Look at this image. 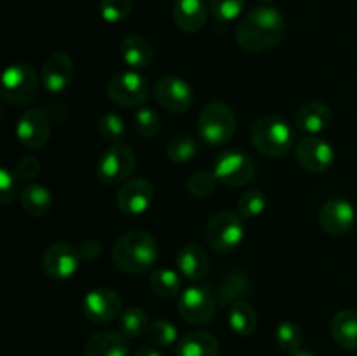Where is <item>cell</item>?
Wrapping results in <instances>:
<instances>
[{
    "label": "cell",
    "mask_w": 357,
    "mask_h": 356,
    "mask_svg": "<svg viewBox=\"0 0 357 356\" xmlns=\"http://www.w3.org/2000/svg\"><path fill=\"white\" fill-rule=\"evenodd\" d=\"M150 290L160 299H173L181 292V279L173 269H157L149 279Z\"/></svg>",
    "instance_id": "83f0119b"
},
{
    "label": "cell",
    "mask_w": 357,
    "mask_h": 356,
    "mask_svg": "<svg viewBox=\"0 0 357 356\" xmlns=\"http://www.w3.org/2000/svg\"><path fill=\"white\" fill-rule=\"evenodd\" d=\"M159 257L157 241L146 230L135 229L122 234L112 248L115 267L129 274H142L153 267Z\"/></svg>",
    "instance_id": "7a4b0ae2"
},
{
    "label": "cell",
    "mask_w": 357,
    "mask_h": 356,
    "mask_svg": "<svg viewBox=\"0 0 357 356\" xmlns=\"http://www.w3.org/2000/svg\"><path fill=\"white\" fill-rule=\"evenodd\" d=\"M258 2H261V3H265V6H267V3H272L274 0H258Z\"/></svg>",
    "instance_id": "f6af8a7d"
},
{
    "label": "cell",
    "mask_w": 357,
    "mask_h": 356,
    "mask_svg": "<svg viewBox=\"0 0 357 356\" xmlns=\"http://www.w3.org/2000/svg\"><path fill=\"white\" fill-rule=\"evenodd\" d=\"M155 199V188L146 178H129L117 192V206L122 213L136 216L145 213Z\"/></svg>",
    "instance_id": "5bb4252c"
},
{
    "label": "cell",
    "mask_w": 357,
    "mask_h": 356,
    "mask_svg": "<svg viewBox=\"0 0 357 356\" xmlns=\"http://www.w3.org/2000/svg\"><path fill=\"white\" fill-rule=\"evenodd\" d=\"M246 0H209V10H211L213 17L223 23L234 21L236 17L241 16Z\"/></svg>",
    "instance_id": "f35d334b"
},
{
    "label": "cell",
    "mask_w": 357,
    "mask_h": 356,
    "mask_svg": "<svg viewBox=\"0 0 357 356\" xmlns=\"http://www.w3.org/2000/svg\"><path fill=\"white\" fill-rule=\"evenodd\" d=\"M289 356H316V355H314V353H310V351H305V349H298V351L291 353Z\"/></svg>",
    "instance_id": "ee69618b"
},
{
    "label": "cell",
    "mask_w": 357,
    "mask_h": 356,
    "mask_svg": "<svg viewBox=\"0 0 357 356\" xmlns=\"http://www.w3.org/2000/svg\"><path fill=\"white\" fill-rule=\"evenodd\" d=\"M80 255L68 243H52L42 253V269L52 279H70L80 265Z\"/></svg>",
    "instance_id": "8fae6325"
},
{
    "label": "cell",
    "mask_w": 357,
    "mask_h": 356,
    "mask_svg": "<svg viewBox=\"0 0 357 356\" xmlns=\"http://www.w3.org/2000/svg\"><path fill=\"white\" fill-rule=\"evenodd\" d=\"M40 80L30 63H14L2 73V98L10 105H26L37 94Z\"/></svg>",
    "instance_id": "5b68a950"
},
{
    "label": "cell",
    "mask_w": 357,
    "mask_h": 356,
    "mask_svg": "<svg viewBox=\"0 0 357 356\" xmlns=\"http://www.w3.org/2000/svg\"><path fill=\"white\" fill-rule=\"evenodd\" d=\"M216 299L206 286L183 290L178 302V313L188 325H208L216 314Z\"/></svg>",
    "instance_id": "30bf717a"
},
{
    "label": "cell",
    "mask_w": 357,
    "mask_h": 356,
    "mask_svg": "<svg viewBox=\"0 0 357 356\" xmlns=\"http://www.w3.org/2000/svg\"><path fill=\"white\" fill-rule=\"evenodd\" d=\"M218 339L204 330L190 332L178 341L176 356H218Z\"/></svg>",
    "instance_id": "cb8c5ba5"
},
{
    "label": "cell",
    "mask_w": 357,
    "mask_h": 356,
    "mask_svg": "<svg viewBox=\"0 0 357 356\" xmlns=\"http://www.w3.org/2000/svg\"><path fill=\"white\" fill-rule=\"evenodd\" d=\"M107 94L121 107H143V103L150 98V84L138 70H126L110 77Z\"/></svg>",
    "instance_id": "52a82bcc"
},
{
    "label": "cell",
    "mask_w": 357,
    "mask_h": 356,
    "mask_svg": "<svg viewBox=\"0 0 357 356\" xmlns=\"http://www.w3.org/2000/svg\"><path fill=\"white\" fill-rule=\"evenodd\" d=\"M216 180L229 187H243L250 184L257 175L255 161L243 150H225L220 154L213 166Z\"/></svg>",
    "instance_id": "9c48e42d"
},
{
    "label": "cell",
    "mask_w": 357,
    "mask_h": 356,
    "mask_svg": "<svg viewBox=\"0 0 357 356\" xmlns=\"http://www.w3.org/2000/svg\"><path fill=\"white\" fill-rule=\"evenodd\" d=\"M258 318L257 311L246 300H237L230 306L229 311V327L230 330L241 337H248L257 330Z\"/></svg>",
    "instance_id": "4316f807"
},
{
    "label": "cell",
    "mask_w": 357,
    "mask_h": 356,
    "mask_svg": "<svg viewBox=\"0 0 357 356\" xmlns=\"http://www.w3.org/2000/svg\"><path fill=\"white\" fill-rule=\"evenodd\" d=\"M16 136L21 145L38 150L51 138V122L42 108H28L16 122Z\"/></svg>",
    "instance_id": "7c38bea8"
},
{
    "label": "cell",
    "mask_w": 357,
    "mask_h": 356,
    "mask_svg": "<svg viewBox=\"0 0 357 356\" xmlns=\"http://www.w3.org/2000/svg\"><path fill=\"white\" fill-rule=\"evenodd\" d=\"M98 131H100L101 138H103L105 142L112 143V145L122 143V140H124L126 136V122L119 114L108 112V114H105L103 117L100 119V122H98Z\"/></svg>",
    "instance_id": "d6a6232c"
},
{
    "label": "cell",
    "mask_w": 357,
    "mask_h": 356,
    "mask_svg": "<svg viewBox=\"0 0 357 356\" xmlns=\"http://www.w3.org/2000/svg\"><path fill=\"white\" fill-rule=\"evenodd\" d=\"M208 10L206 0H176L173 9L174 23L185 34H195L206 24Z\"/></svg>",
    "instance_id": "d6986e66"
},
{
    "label": "cell",
    "mask_w": 357,
    "mask_h": 356,
    "mask_svg": "<svg viewBox=\"0 0 357 356\" xmlns=\"http://www.w3.org/2000/svg\"><path fill=\"white\" fill-rule=\"evenodd\" d=\"M155 98L162 108L173 114H183L194 103V91L187 80L174 75H166L157 80Z\"/></svg>",
    "instance_id": "2e32d148"
},
{
    "label": "cell",
    "mask_w": 357,
    "mask_h": 356,
    "mask_svg": "<svg viewBox=\"0 0 357 356\" xmlns=\"http://www.w3.org/2000/svg\"><path fill=\"white\" fill-rule=\"evenodd\" d=\"M149 337L155 348H169V346L176 344L178 328L167 320H155L153 323H150Z\"/></svg>",
    "instance_id": "d590c367"
},
{
    "label": "cell",
    "mask_w": 357,
    "mask_h": 356,
    "mask_svg": "<svg viewBox=\"0 0 357 356\" xmlns=\"http://www.w3.org/2000/svg\"><path fill=\"white\" fill-rule=\"evenodd\" d=\"M119 327L121 332L129 339L142 337L145 332H149L150 321L149 314L142 307H128L124 313H121V320H119Z\"/></svg>",
    "instance_id": "f546056e"
},
{
    "label": "cell",
    "mask_w": 357,
    "mask_h": 356,
    "mask_svg": "<svg viewBox=\"0 0 357 356\" xmlns=\"http://www.w3.org/2000/svg\"><path fill=\"white\" fill-rule=\"evenodd\" d=\"M77 251H79V255H80V260L93 262V260H96L98 257H100L101 251H103V246H101L100 241L86 239V241H82V243L79 244Z\"/></svg>",
    "instance_id": "b9f144b4"
},
{
    "label": "cell",
    "mask_w": 357,
    "mask_h": 356,
    "mask_svg": "<svg viewBox=\"0 0 357 356\" xmlns=\"http://www.w3.org/2000/svg\"><path fill=\"white\" fill-rule=\"evenodd\" d=\"M86 356H129V344L124 334L112 330L98 332L84 346Z\"/></svg>",
    "instance_id": "44dd1931"
},
{
    "label": "cell",
    "mask_w": 357,
    "mask_h": 356,
    "mask_svg": "<svg viewBox=\"0 0 357 356\" xmlns=\"http://www.w3.org/2000/svg\"><path fill=\"white\" fill-rule=\"evenodd\" d=\"M73 79V61L66 52L56 51L45 59L42 66V84L45 91L52 94H59L72 84Z\"/></svg>",
    "instance_id": "ac0fdd59"
},
{
    "label": "cell",
    "mask_w": 357,
    "mask_h": 356,
    "mask_svg": "<svg viewBox=\"0 0 357 356\" xmlns=\"http://www.w3.org/2000/svg\"><path fill=\"white\" fill-rule=\"evenodd\" d=\"M51 191L45 185L40 184H30L21 191V206H23L24 213L30 216H44L51 212L52 208Z\"/></svg>",
    "instance_id": "484cf974"
},
{
    "label": "cell",
    "mask_w": 357,
    "mask_h": 356,
    "mask_svg": "<svg viewBox=\"0 0 357 356\" xmlns=\"http://www.w3.org/2000/svg\"><path fill=\"white\" fill-rule=\"evenodd\" d=\"M199 152V143L190 135H176L167 142L166 154L173 163L185 164L190 163Z\"/></svg>",
    "instance_id": "4dcf8cb0"
},
{
    "label": "cell",
    "mask_w": 357,
    "mask_h": 356,
    "mask_svg": "<svg viewBox=\"0 0 357 356\" xmlns=\"http://www.w3.org/2000/svg\"><path fill=\"white\" fill-rule=\"evenodd\" d=\"M295 152L303 170L310 173H324L335 164V149L321 136H305Z\"/></svg>",
    "instance_id": "9a60e30c"
},
{
    "label": "cell",
    "mask_w": 357,
    "mask_h": 356,
    "mask_svg": "<svg viewBox=\"0 0 357 356\" xmlns=\"http://www.w3.org/2000/svg\"><path fill=\"white\" fill-rule=\"evenodd\" d=\"M176 264L178 272L188 281H199L209 271L208 253L199 244H187L181 248L176 255Z\"/></svg>",
    "instance_id": "603a6c76"
},
{
    "label": "cell",
    "mask_w": 357,
    "mask_h": 356,
    "mask_svg": "<svg viewBox=\"0 0 357 356\" xmlns=\"http://www.w3.org/2000/svg\"><path fill=\"white\" fill-rule=\"evenodd\" d=\"M331 115L330 107L323 101H310V103L303 105L298 110L295 119V124L298 131L305 133L307 136H317L330 128L331 124Z\"/></svg>",
    "instance_id": "ffe728a7"
},
{
    "label": "cell",
    "mask_w": 357,
    "mask_h": 356,
    "mask_svg": "<svg viewBox=\"0 0 357 356\" xmlns=\"http://www.w3.org/2000/svg\"><path fill=\"white\" fill-rule=\"evenodd\" d=\"M248 292H250V281L246 276L241 272H232L222 281L215 299L222 306H232L234 302L239 300V297L246 295Z\"/></svg>",
    "instance_id": "f1b7e54d"
},
{
    "label": "cell",
    "mask_w": 357,
    "mask_h": 356,
    "mask_svg": "<svg viewBox=\"0 0 357 356\" xmlns=\"http://www.w3.org/2000/svg\"><path fill=\"white\" fill-rule=\"evenodd\" d=\"M17 178L16 171H10L9 168H2L0 170V205H9L17 194Z\"/></svg>",
    "instance_id": "ab89813d"
},
{
    "label": "cell",
    "mask_w": 357,
    "mask_h": 356,
    "mask_svg": "<svg viewBox=\"0 0 357 356\" xmlns=\"http://www.w3.org/2000/svg\"><path fill=\"white\" fill-rule=\"evenodd\" d=\"M331 337L340 348L357 349V311L344 309L333 316L330 323Z\"/></svg>",
    "instance_id": "d4e9b609"
},
{
    "label": "cell",
    "mask_w": 357,
    "mask_h": 356,
    "mask_svg": "<svg viewBox=\"0 0 357 356\" xmlns=\"http://www.w3.org/2000/svg\"><path fill=\"white\" fill-rule=\"evenodd\" d=\"M267 206V198L261 191L253 188V191L244 192L237 201V213L243 216L244 220H255L265 212Z\"/></svg>",
    "instance_id": "1f68e13d"
},
{
    "label": "cell",
    "mask_w": 357,
    "mask_h": 356,
    "mask_svg": "<svg viewBox=\"0 0 357 356\" xmlns=\"http://www.w3.org/2000/svg\"><path fill=\"white\" fill-rule=\"evenodd\" d=\"M236 114L232 108L223 101H211L204 105L199 114L197 131L202 142L209 145H223L229 142L236 133Z\"/></svg>",
    "instance_id": "277c9868"
},
{
    "label": "cell",
    "mask_w": 357,
    "mask_h": 356,
    "mask_svg": "<svg viewBox=\"0 0 357 356\" xmlns=\"http://www.w3.org/2000/svg\"><path fill=\"white\" fill-rule=\"evenodd\" d=\"M135 0H100V16L103 17L107 23H121L126 17L131 14Z\"/></svg>",
    "instance_id": "e575fe53"
},
{
    "label": "cell",
    "mask_w": 357,
    "mask_h": 356,
    "mask_svg": "<svg viewBox=\"0 0 357 356\" xmlns=\"http://www.w3.org/2000/svg\"><path fill=\"white\" fill-rule=\"evenodd\" d=\"M121 56L131 70H145L153 61V47L146 37L139 34H131L122 38Z\"/></svg>",
    "instance_id": "7402d4cb"
},
{
    "label": "cell",
    "mask_w": 357,
    "mask_h": 356,
    "mask_svg": "<svg viewBox=\"0 0 357 356\" xmlns=\"http://www.w3.org/2000/svg\"><path fill=\"white\" fill-rule=\"evenodd\" d=\"M216 181L218 180H216L213 171L199 170L190 175V178L187 181V188L195 198H206V195H211L215 192Z\"/></svg>",
    "instance_id": "74e56055"
},
{
    "label": "cell",
    "mask_w": 357,
    "mask_h": 356,
    "mask_svg": "<svg viewBox=\"0 0 357 356\" xmlns=\"http://www.w3.org/2000/svg\"><path fill=\"white\" fill-rule=\"evenodd\" d=\"M251 142L255 149L267 157H281L291 150L295 136L284 119L267 115L255 121L251 128Z\"/></svg>",
    "instance_id": "3957f363"
},
{
    "label": "cell",
    "mask_w": 357,
    "mask_h": 356,
    "mask_svg": "<svg viewBox=\"0 0 357 356\" xmlns=\"http://www.w3.org/2000/svg\"><path fill=\"white\" fill-rule=\"evenodd\" d=\"M136 168L135 150L124 143L110 145L100 156L96 164L98 180L105 185L124 184Z\"/></svg>",
    "instance_id": "ba28073f"
},
{
    "label": "cell",
    "mask_w": 357,
    "mask_h": 356,
    "mask_svg": "<svg viewBox=\"0 0 357 356\" xmlns=\"http://www.w3.org/2000/svg\"><path fill=\"white\" fill-rule=\"evenodd\" d=\"M243 216L234 212H220L206 223L204 237L209 248L215 251H232L243 243L244 223Z\"/></svg>",
    "instance_id": "8992f818"
},
{
    "label": "cell",
    "mask_w": 357,
    "mask_h": 356,
    "mask_svg": "<svg viewBox=\"0 0 357 356\" xmlns=\"http://www.w3.org/2000/svg\"><path fill=\"white\" fill-rule=\"evenodd\" d=\"M135 129L143 138H153L160 129V119L150 107H139L135 112Z\"/></svg>",
    "instance_id": "8d00e7d4"
},
{
    "label": "cell",
    "mask_w": 357,
    "mask_h": 356,
    "mask_svg": "<svg viewBox=\"0 0 357 356\" xmlns=\"http://www.w3.org/2000/svg\"><path fill=\"white\" fill-rule=\"evenodd\" d=\"M40 170H42L40 159L35 156L23 157V159L16 164V168H14V171H16L20 180H33V178L38 177Z\"/></svg>",
    "instance_id": "60d3db41"
},
{
    "label": "cell",
    "mask_w": 357,
    "mask_h": 356,
    "mask_svg": "<svg viewBox=\"0 0 357 356\" xmlns=\"http://www.w3.org/2000/svg\"><path fill=\"white\" fill-rule=\"evenodd\" d=\"M122 299L112 288H93L82 300V313L93 323H110L121 314Z\"/></svg>",
    "instance_id": "4fadbf2b"
},
{
    "label": "cell",
    "mask_w": 357,
    "mask_h": 356,
    "mask_svg": "<svg viewBox=\"0 0 357 356\" xmlns=\"http://www.w3.org/2000/svg\"><path fill=\"white\" fill-rule=\"evenodd\" d=\"M356 222L354 206L340 198L328 199L319 209V225L330 236H344Z\"/></svg>",
    "instance_id": "e0dca14e"
},
{
    "label": "cell",
    "mask_w": 357,
    "mask_h": 356,
    "mask_svg": "<svg viewBox=\"0 0 357 356\" xmlns=\"http://www.w3.org/2000/svg\"><path fill=\"white\" fill-rule=\"evenodd\" d=\"M132 356H162V355H160L159 349L153 348V346H143V348L136 349V351L132 353Z\"/></svg>",
    "instance_id": "7bdbcfd3"
},
{
    "label": "cell",
    "mask_w": 357,
    "mask_h": 356,
    "mask_svg": "<svg viewBox=\"0 0 357 356\" xmlns=\"http://www.w3.org/2000/svg\"><path fill=\"white\" fill-rule=\"evenodd\" d=\"M275 342L279 344V348L284 349L288 353L298 351L300 346L303 342V334L300 330V327L293 321H282L275 328Z\"/></svg>",
    "instance_id": "836d02e7"
},
{
    "label": "cell",
    "mask_w": 357,
    "mask_h": 356,
    "mask_svg": "<svg viewBox=\"0 0 357 356\" xmlns=\"http://www.w3.org/2000/svg\"><path fill=\"white\" fill-rule=\"evenodd\" d=\"M356 222H357V220H356Z\"/></svg>",
    "instance_id": "bcb514c9"
},
{
    "label": "cell",
    "mask_w": 357,
    "mask_h": 356,
    "mask_svg": "<svg viewBox=\"0 0 357 356\" xmlns=\"http://www.w3.org/2000/svg\"><path fill=\"white\" fill-rule=\"evenodd\" d=\"M286 31L284 16L272 6H260L241 20L236 40L241 49L253 54L268 51L282 40Z\"/></svg>",
    "instance_id": "6da1fadb"
}]
</instances>
